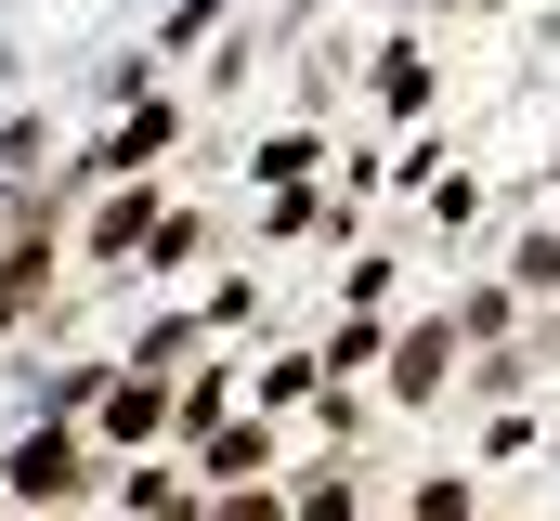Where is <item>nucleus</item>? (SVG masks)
<instances>
[{"instance_id": "2", "label": "nucleus", "mask_w": 560, "mask_h": 521, "mask_svg": "<svg viewBox=\"0 0 560 521\" xmlns=\"http://www.w3.org/2000/svg\"><path fill=\"white\" fill-rule=\"evenodd\" d=\"M156 143H170V105H143V118L118 130V143H105V157H92V170H143V157H156Z\"/></svg>"}, {"instance_id": "3", "label": "nucleus", "mask_w": 560, "mask_h": 521, "mask_svg": "<svg viewBox=\"0 0 560 521\" xmlns=\"http://www.w3.org/2000/svg\"><path fill=\"white\" fill-rule=\"evenodd\" d=\"M156 417H170V391H156V379H131V391H118V404H105V430H118V443H143Z\"/></svg>"}, {"instance_id": "1", "label": "nucleus", "mask_w": 560, "mask_h": 521, "mask_svg": "<svg viewBox=\"0 0 560 521\" xmlns=\"http://www.w3.org/2000/svg\"><path fill=\"white\" fill-rule=\"evenodd\" d=\"M0 483H13L26 509H52V496H79V443H66V430H39L26 456H0Z\"/></svg>"}]
</instances>
